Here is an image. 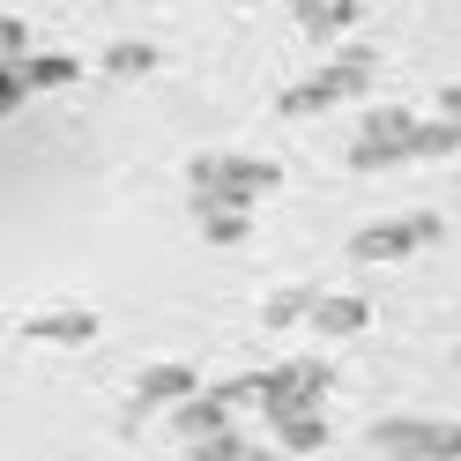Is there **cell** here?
I'll return each mask as SVG.
<instances>
[{
	"instance_id": "cell-1",
	"label": "cell",
	"mask_w": 461,
	"mask_h": 461,
	"mask_svg": "<svg viewBox=\"0 0 461 461\" xmlns=\"http://www.w3.org/2000/svg\"><path fill=\"white\" fill-rule=\"evenodd\" d=\"M372 75H380V52H372V45H350V52H335L328 68H312L305 82H291V90L276 97V112H283V120H312V112H328V104L365 97Z\"/></svg>"
},
{
	"instance_id": "cell-2",
	"label": "cell",
	"mask_w": 461,
	"mask_h": 461,
	"mask_svg": "<svg viewBox=\"0 0 461 461\" xmlns=\"http://www.w3.org/2000/svg\"><path fill=\"white\" fill-rule=\"evenodd\" d=\"M276 186V164L261 157H201L194 164V201H223V209H246L253 194Z\"/></svg>"
},
{
	"instance_id": "cell-3",
	"label": "cell",
	"mask_w": 461,
	"mask_h": 461,
	"mask_svg": "<svg viewBox=\"0 0 461 461\" xmlns=\"http://www.w3.org/2000/svg\"><path fill=\"white\" fill-rule=\"evenodd\" d=\"M402 157H417V112H394V104L365 112V120H357V141H350V164H357V171H387V164H402Z\"/></svg>"
},
{
	"instance_id": "cell-4",
	"label": "cell",
	"mask_w": 461,
	"mask_h": 461,
	"mask_svg": "<svg viewBox=\"0 0 461 461\" xmlns=\"http://www.w3.org/2000/svg\"><path fill=\"white\" fill-rule=\"evenodd\" d=\"M380 439V454L394 461H461V424H410V417H394L372 431Z\"/></svg>"
},
{
	"instance_id": "cell-5",
	"label": "cell",
	"mask_w": 461,
	"mask_h": 461,
	"mask_svg": "<svg viewBox=\"0 0 461 461\" xmlns=\"http://www.w3.org/2000/svg\"><path fill=\"white\" fill-rule=\"evenodd\" d=\"M431 239H439V216H387V223L357 230L350 253H357V261H402V253H417Z\"/></svg>"
},
{
	"instance_id": "cell-6",
	"label": "cell",
	"mask_w": 461,
	"mask_h": 461,
	"mask_svg": "<svg viewBox=\"0 0 461 461\" xmlns=\"http://www.w3.org/2000/svg\"><path fill=\"white\" fill-rule=\"evenodd\" d=\"M298 8V31L312 38V45H335L342 31H357V8L365 0H291Z\"/></svg>"
},
{
	"instance_id": "cell-7",
	"label": "cell",
	"mask_w": 461,
	"mask_h": 461,
	"mask_svg": "<svg viewBox=\"0 0 461 461\" xmlns=\"http://www.w3.org/2000/svg\"><path fill=\"white\" fill-rule=\"evenodd\" d=\"M15 75H23V90H52V82H75V60L68 52H23Z\"/></svg>"
},
{
	"instance_id": "cell-8",
	"label": "cell",
	"mask_w": 461,
	"mask_h": 461,
	"mask_svg": "<svg viewBox=\"0 0 461 461\" xmlns=\"http://www.w3.org/2000/svg\"><path fill=\"white\" fill-rule=\"evenodd\" d=\"M312 321L328 335H350V328H365V298H328V305H312Z\"/></svg>"
},
{
	"instance_id": "cell-9",
	"label": "cell",
	"mask_w": 461,
	"mask_h": 461,
	"mask_svg": "<svg viewBox=\"0 0 461 461\" xmlns=\"http://www.w3.org/2000/svg\"><path fill=\"white\" fill-rule=\"evenodd\" d=\"M104 68H112V75H149V68H157V45H112Z\"/></svg>"
},
{
	"instance_id": "cell-10",
	"label": "cell",
	"mask_w": 461,
	"mask_h": 461,
	"mask_svg": "<svg viewBox=\"0 0 461 461\" xmlns=\"http://www.w3.org/2000/svg\"><path fill=\"white\" fill-rule=\"evenodd\" d=\"M23 52H31V38H23V23H15V15H0V68H15Z\"/></svg>"
},
{
	"instance_id": "cell-11",
	"label": "cell",
	"mask_w": 461,
	"mask_h": 461,
	"mask_svg": "<svg viewBox=\"0 0 461 461\" xmlns=\"http://www.w3.org/2000/svg\"><path fill=\"white\" fill-rule=\"evenodd\" d=\"M15 97H23V75H15V68H0V112H15Z\"/></svg>"
}]
</instances>
